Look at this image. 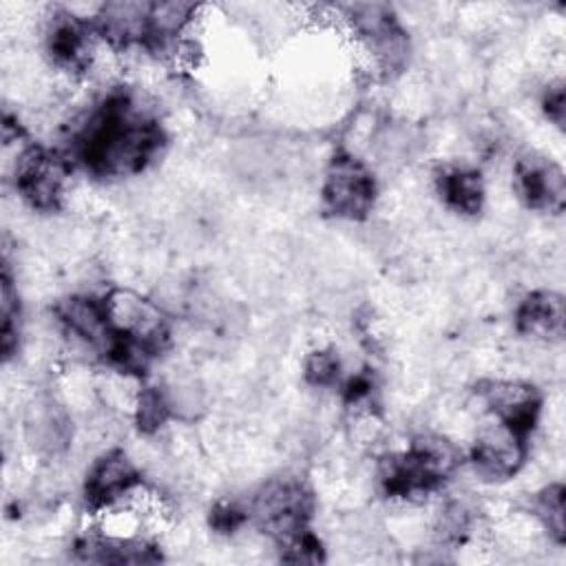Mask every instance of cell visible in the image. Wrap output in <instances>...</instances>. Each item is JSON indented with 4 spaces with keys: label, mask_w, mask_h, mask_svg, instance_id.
<instances>
[{
    "label": "cell",
    "mask_w": 566,
    "mask_h": 566,
    "mask_svg": "<svg viewBox=\"0 0 566 566\" xmlns=\"http://www.w3.org/2000/svg\"><path fill=\"white\" fill-rule=\"evenodd\" d=\"M323 197L336 217L363 219L374 206V179L356 157L338 155L327 168Z\"/></svg>",
    "instance_id": "obj_1"
},
{
    "label": "cell",
    "mask_w": 566,
    "mask_h": 566,
    "mask_svg": "<svg viewBox=\"0 0 566 566\" xmlns=\"http://www.w3.org/2000/svg\"><path fill=\"white\" fill-rule=\"evenodd\" d=\"M108 325L115 334L135 338L159 352L166 343V323L159 307L133 290H113L104 298Z\"/></svg>",
    "instance_id": "obj_2"
},
{
    "label": "cell",
    "mask_w": 566,
    "mask_h": 566,
    "mask_svg": "<svg viewBox=\"0 0 566 566\" xmlns=\"http://www.w3.org/2000/svg\"><path fill=\"white\" fill-rule=\"evenodd\" d=\"M522 436L502 420L482 427L473 451L475 473L484 480H504L517 473L524 462Z\"/></svg>",
    "instance_id": "obj_3"
},
{
    "label": "cell",
    "mask_w": 566,
    "mask_h": 566,
    "mask_svg": "<svg viewBox=\"0 0 566 566\" xmlns=\"http://www.w3.org/2000/svg\"><path fill=\"white\" fill-rule=\"evenodd\" d=\"M137 486L135 462L119 449L97 458L86 473V500L93 509H111Z\"/></svg>",
    "instance_id": "obj_4"
},
{
    "label": "cell",
    "mask_w": 566,
    "mask_h": 566,
    "mask_svg": "<svg viewBox=\"0 0 566 566\" xmlns=\"http://www.w3.org/2000/svg\"><path fill=\"white\" fill-rule=\"evenodd\" d=\"M478 394L489 411L515 431L526 433L533 427L539 411V396L531 385L517 380H489Z\"/></svg>",
    "instance_id": "obj_5"
},
{
    "label": "cell",
    "mask_w": 566,
    "mask_h": 566,
    "mask_svg": "<svg viewBox=\"0 0 566 566\" xmlns=\"http://www.w3.org/2000/svg\"><path fill=\"white\" fill-rule=\"evenodd\" d=\"M71 438V418L62 405L51 398H38L27 407L24 440L35 453L55 458L69 449Z\"/></svg>",
    "instance_id": "obj_6"
},
{
    "label": "cell",
    "mask_w": 566,
    "mask_h": 566,
    "mask_svg": "<svg viewBox=\"0 0 566 566\" xmlns=\"http://www.w3.org/2000/svg\"><path fill=\"white\" fill-rule=\"evenodd\" d=\"M517 192L528 208L562 210L566 197L564 170L546 159H522L515 168Z\"/></svg>",
    "instance_id": "obj_7"
},
{
    "label": "cell",
    "mask_w": 566,
    "mask_h": 566,
    "mask_svg": "<svg viewBox=\"0 0 566 566\" xmlns=\"http://www.w3.org/2000/svg\"><path fill=\"white\" fill-rule=\"evenodd\" d=\"M150 4L146 2H108L97 9V29L111 44H133L148 40Z\"/></svg>",
    "instance_id": "obj_8"
},
{
    "label": "cell",
    "mask_w": 566,
    "mask_h": 566,
    "mask_svg": "<svg viewBox=\"0 0 566 566\" xmlns=\"http://www.w3.org/2000/svg\"><path fill=\"white\" fill-rule=\"evenodd\" d=\"M564 321V298L555 292H533L517 307V329L533 338H562Z\"/></svg>",
    "instance_id": "obj_9"
},
{
    "label": "cell",
    "mask_w": 566,
    "mask_h": 566,
    "mask_svg": "<svg viewBox=\"0 0 566 566\" xmlns=\"http://www.w3.org/2000/svg\"><path fill=\"white\" fill-rule=\"evenodd\" d=\"M440 192L444 201L458 212L473 214L482 208L484 186L482 177L469 168H451L440 175Z\"/></svg>",
    "instance_id": "obj_10"
},
{
    "label": "cell",
    "mask_w": 566,
    "mask_h": 566,
    "mask_svg": "<svg viewBox=\"0 0 566 566\" xmlns=\"http://www.w3.org/2000/svg\"><path fill=\"white\" fill-rule=\"evenodd\" d=\"M161 391H164L170 416H175L184 422H192V420L203 416V411H206V391L199 385V380H195L192 376L179 374Z\"/></svg>",
    "instance_id": "obj_11"
},
{
    "label": "cell",
    "mask_w": 566,
    "mask_h": 566,
    "mask_svg": "<svg viewBox=\"0 0 566 566\" xmlns=\"http://www.w3.org/2000/svg\"><path fill=\"white\" fill-rule=\"evenodd\" d=\"M535 515L551 537L564 539V486L548 484L535 497Z\"/></svg>",
    "instance_id": "obj_12"
},
{
    "label": "cell",
    "mask_w": 566,
    "mask_h": 566,
    "mask_svg": "<svg viewBox=\"0 0 566 566\" xmlns=\"http://www.w3.org/2000/svg\"><path fill=\"white\" fill-rule=\"evenodd\" d=\"M133 413H135V422L137 427L144 431V433H153L157 431L166 418L170 416L168 411V405H166V398H164V391L161 389H142L135 398V405H133Z\"/></svg>",
    "instance_id": "obj_13"
},
{
    "label": "cell",
    "mask_w": 566,
    "mask_h": 566,
    "mask_svg": "<svg viewBox=\"0 0 566 566\" xmlns=\"http://www.w3.org/2000/svg\"><path fill=\"white\" fill-rule=\"evenodd\" d=\"M340 374V360L332 349H316L310 354L305 363V376L312 385L325 387L338 380Z\"/></svg>",
    "instance_id": "obj_14"
},
{
    "label": "cell",
    "mask_w": 566,
    "mask_h": 566,
    "mask_svg": "<svg viewBox=\"0 0 566 566\" xmlns=\"http://www.w3.org/2000/svg\"><path fill=\"white\" fill-rule=\"evenodd\" d=\"M564 104H566V97H564V86L562 84H555L548 88L546 97H544V106H546V115L551 122H555L559 128L564 126Z\"/></svg>",
    "instance_id": "obj_15"
}]
</instances>
